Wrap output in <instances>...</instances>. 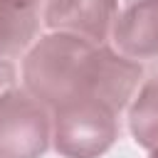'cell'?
Instances as JSON below:
<instances>
[{"mask_svg": "<svg viewBox=\"0 0 158 158\" xmlns=\"http://www.w3.org/2000/svg\"><path fill=\"white\" fill-rule=\"evenodd\" d=\"M111 30L123 57L136 62L158 57V0H128Z\"/></svg>", "mask_w": 158, "mask_h": 158, "instance_id": "5", "label": "cell"}, {"mask_svg": "<svg viewBox=\"0 0 158 158\" xmlns=\"http://www.w3.org/2000/svg\"><path fill=\"white\" fill-rule=\"evenodd\" d=\"M52 111V141L64 158H99L118 138V114L96 99H72Z\"/></svg>", "mask_w": 158, "mask_h": 158, "instance_id": "2", "label": "cell"}, {"mask_svg": "<svg viewBox=\"0 0 158 158\" xmlns=\"http://www.w3.org/2000/svg\"><path fill=\"white\" fill-rule=\"evenodd\" d=\"M12 79H15V67H12L7 59H0V89L7 86Z\"/></svg>", "mask_w": 158, "mask_h": 158, "instance_id": "8", "label": "cell"}, {"mask_svg": "<svg viewBox=\"0 0 158 158\" xmlns=\"http://www.w3.org/2000/svg\"><path fill=\"white\" fill-rule=\"evenodd\" d=\"M148 158H158V143L153 146V151H151V156H148Z\"/></svg>", "mask_w": 158, "mask_h": 158, "instance_id": "9", "label": "cell"}, {"mask_svg": "<svg viewBox=\"0 0 158 158\" xmlns=\"http://www.w3.org/2000/svg\"><path fill=\"white\" fill-rule=\"evenodd\" d=\"M141 77L136 59L67 32L40 37L22 64L25 89L49 109L72 99H96L121 114Z\"/></svg>", "mask_w": 158, "mask_h": 158, "instance_id": "1", "label": "cell"}, {"mask_svg": "<svg viewBox=\"0 0 158 158\" xmlns=\"http://www.w3.org/2000/svg\"><path fill=\"white\" fill-rule=\"evenodd\" d=\"M52 138L47 106L30 91L0 94V158H40Z\"/></svg>", "mask_w": 158, "mask_h": 158, "instance_id": "3", "label": "cell"}, {"mask_svg": "<svg viewBox=\"0 0 158 158\" xmlns=\"http://www.w3.org/2000/svg\"><path fill=\"white\" fill-rule=\"evenodd\" d=\"M128 128L138 146L153 148L158 143V74L148 79L128 111Z\"/></svg>", "mask_w": 158, "mask_h": 158, "instance_id": "7", "label": "cell"}, {"mask_svg": "<svg viewBox=\"0 0 158 158\" xmlns=\"http://www.w3.org/2000/svg\"><path fill=\"white\" fill-rule=\"evenodd\" d=\"M116 15V0H47L44 7V22L49 30L77 35L94 44L106 42Z\"/></svg>", "mask_w": 158, "mask_h": 158, "instance_id": "4", "label": "cell"}, {"mask_svg": "<svg viewBox=\"0 0 158 158\" xmlns=\"http://www.w3.org/2000/svg\"><path fill=\"white\" fill-rule=\"evenodd\" d=\"M40 0H0V59L17 57L37 35Z\"/></svg>", "mask_w": 158, "mask_h": 158, "instance_id": "6", "label": "cell"}]
</instances>
